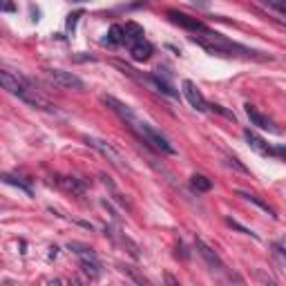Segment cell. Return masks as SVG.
Instances as JSON below:
<instances>
[{
    "instance_id": "14",
    "label": "cell",
    "mask_w": 286,
    "mask_h": 286,
    "mask_svg": "<svg viewBox=\"0 0 286 286\" xmlns=\"http://www.w3.org/2000/svg\"><path fill=\"white\" fill-rule=\"evenodd\" d=\"M237 195H239V197H244V199H246V201H250V204H255V206H257V208H262L264 213H268V214H271L273 219H277L275 210H273L271 206L266 204V201H262V199H259L257 195H250V192H244V190H239V192H237Z\"/></svg>"
},
{
    "instance_id": "20",
    "label": "cell",
    "mask_w": 286,
    "mask_h": 286,
    "mask_svg": "<svg viewBox=\"0 0 286 286\" xmlns=\"http://www.w3.org/2000/svg\"><path fill=\"white\" fill-rule=\"evenodd\" d=\"M228 165H232V168H237V170H239V172H248V168H246V165L244 163H241V161L239 159H237V156H228Z\"/></svg>"
},
{
    "instance_id": "15",
    "label": "cell",
    "mask_w": 286,
    "mask_h": 286,
    "mask_svg": "<svg viewBox=\"0 0 286 286\" xmlns=\"http://www.w3.org/2000/svg\"><path fill=\"white\" fill-rule=\"evenodd\" d=\"M150 80H152V83L156 85V89H159L161 94H168V96H172V98H174V96H179V92H177V89H174L172 85H170V83H168V80H165V78H161L159 74H154V76H152Z\"/></svg>"
},
{
    "instance_id": "6",
    "label": "cell",
    "mask_w": 286,
    "mask_h": 286,
    "mask_svg": "<svg viewBox=\"0 0 286 286\" xmlns=\"http://www.w3.org/2000/svg\"><path fill=\"white\" fill-rule=\"evenodd\" d=\"M181 87H183V94H186L188 103H190L195 110H199V112H206V110H208V103H206L204 94L197 89V85L192 83V80H183Z\"/></svg>"
},
{
    "instance_id": "23",
    "label": "cell",
    "mask_w": 286,
    "mask_h": 286,
    "mask_svg": "<svg viewBox=\"0 0 286 286\" xmlns=\"http://www.w3.org/2000/svg\"><path fill=\"white\" fill-rule=\"evenodd\" d=\"M210 107H213V110H214V112H219V114H223V116H226V119L235 121V114H232V112H226V110H223V107H221V105H210Z\"/></svg>"
},
{
    "instance_id": "10",
    "label": "cell",
    "mask_w": 286,
    "mask_h": 286,
    "mask_svg": "<svg viewBox=\"0 0 286 286\" xmlns=\"http://www.w3.org/2000/svg\"><path fill=\"white\" fill-rule=\"evenodd\" d=\"M244 139L248 141L250 150H255L257 154H262V156H275V147H271L262 137H257L253 130H244Z\"/></svg>"
},
{
    "instance_id": "21",
    "label": "cell",
    "mask_w": 286,
    "mask_h": 286,
    "mask_svg": "<svg viewBox=\"0 0 286 286\" xmlns=\"http://www.w3.org/2000/svg\"><path fill=\"white\" fill-rule=\"evenodd\" d=\"M228 226L237 228V230H239V232H244V235H250V237H253V239H257V235H255V232H253V230H248V228H244V226H241V223L232 221V219H228Z\"/></svg>"
},
{
    "instance_id": "22",
    "label": "cell",
    "mask_w": 286,
    "mask_h": 286,
    "mask_svg": "<svg viewBox=\"0 0 286 286\" xmlns=\"http://www.w3.org/2000/svg\"><path fill=\"white\" fill-rule=\"evenodd\" d=\"M177 255L183 259V262H188V259H190V253H188V250H186V246H183V241H179V246H177Z\"/></svg>"
},
{
    "instance_id": "3",
    "label": "cell",
    "mask_w": 286,
    "mask_h": 286,
    "mask_svg": "<svg viewBox=\"0 0 286 286\" xmlns=\"http://www.w3.org/2000/svg\"><path fill=\"white\" fill-rule=\"evenodd\" d=\"M195 246H197V253L204 257V262L208 264V268L213 273H226V266H223V262H221V257H219L217 253H214L213 248H210L208 244H206L204 239H199L197 237V241H195Z\"/></svg>"
},
{
    "instance_id": "11",
    "label": "cell",
    "mask_w": 286,
    "mask_h": 286,
    "mask_svg": "<svg viewBox=\"0 0 286 286\" xmlns=\"http://www.w3.org/2000/svg\"><path fill=\"white\" fill-rule=\"evenodd\" d=\"M130 54H132L134 61H147V58L152 56V45L147 43V40H139V43H134L132 47H130Z\"/></svg>"
},
{
    "instance_id": "29",
    "label": "cell",
    "mask_w": 286,
    "mask_h": 286,
    "mask_svg": "<svg viewBox=\"0 0 286 286\" xmlns=\"http://www.w3.org/2000/svg\"><path fill=\"white\" fill-rule=\"evenodd\" d=\"M76 2H80V0H76Z\"/></svg>"
},
{
    "instance_id": "8",
    "label": "cell",
    "mask_w": 286,
    "mask_h": 286,
    "mask_svg": "<svg viewBox=\"0 0 286 286\" xmlns=\"http://www.w3.org/2000/svg\"><path fill=\"white\" fill-rule=\"evenodd\" d=\"M168 18H170L172 22H177V25L186 27V29H192V31H204V29H208V27H206L201 20H197V18H190L188 13L177 11V9H170V11H168Z\"/></svg>"
},
{
    "instance_id": "5",
    "label": "cell",
    "mask_w": 286,
    "mask_h": 286,
    "mask_svg": "<svg viewBox=\"0 0 286 286\" xmlns=\"http://www.w3.org/2000/svg\"><path fill=\"white\" fill-rule=\"evenodd\" d=\"M103 103H105V105L110 107L112 112H116V114H119L121 119H123L128 125L132 123V121H137V119H139V116H137V112H134L130 105H125V103H121L119 98H114V96H107V94H105V96H103Z\"/></svg>"
},
{
    "instance_id": "12",
    "label": "cell",
    "mask_w": 286,
    "mask_h": 286,
    "mask_svg": "<svg viewBox=\"0 0 286 286\" xmlns=\"http://www.w3.org/2000/svg\"><path fill=\"white\" fill-rule=\"evenodd\" d=\"M123 34H125V43L134 45V43H139V40H143L145 31H143V27H141V25H137V22H125Z\"/></svg>"
},
{
    "instance_id": "24",
    "label": "cell",
    "mask_w": 286,
    "mask_h": 286,
    "mask_svg": "<svg viewBox=\"0 0 286 286\" xmlns=\"http://www.w3.org/2000/svg\"><path fill=\"white\" fill-rule=\"evenodd\" d=\"M80 16V11L78 13H70V16H67V29H74L76 27V18Z\"/></svg>"
},
{
    "instance_id": "18",
    "label": "cell",
    "mask_w": 286,
    "mask_h": 286,
    "mask_svg": "<svg viewBox=\"0 0 286 286\" xmlns=\"http://www.w3.org/2000/svg\"><path fill=\"white\" fill-rule=\"evenodd\" d=\"M268 9H273L275 13H280L282 20L286 22V0H262Z\"/></svg>"
},
{
    "instance_id": "1",
    "label": "cell",
    "mask_w": 286,
    "mask_h": 286,
    "mask_svg": "<svg viewBox=\"0 0 286 286\" xmlns=\"http://www.w3.org/2000/svg\"><path fill=\"white\" fill-rule=\"evenodd\" d=\"M195 43H199L201 47L206 49L208 54H217V56H244V58H257V61H273L271 54H262V52H255L250 47H244L239 43H232V40L223 38L221 34L217 31H210V29H204L195 36H192Z\"/></svg>"
},
{
    "instance_id": "26",
    "label": "cell",
    "mask_w": 286,
    "mask_h": 286,
    "mask_svg": "<svg viewBox=\"0 0 286 286\" xmlns=\"http://www.w3.org/2000/svg\"><path fill=\"white\" fill-rule=\"evenodd\" d=\"M275 250H280L282 255H286V237H282V239L277 241V244H275Z\"/></svg>"
},
{
    "instance_id": "17",
    "label": "cell",
    "mask_w": 286,
    "mask_h": 286,
    "mask_svg": "<svg viewBox=\"0 0 286 286\" xmlns=\"http://www.w3.org/2000/svg\"><path fill=\"white\" fill-rule=\"evenodd\" d=\"M105 43H110V45H121V43H125L123 27H119V25H112V27H110V31H107V38H105Z\"/></svg>"
},
{
    "instance_id": "28",
    "label": "cell",
    "mask_w": 286,
    "mask_h": 286,
    "mask_svg": "<svg viewBox=\"0 0 286 286\" xmlns=\"http://www.w3.org/2000/svg\"><path fill=\"white\" fill-rule=\"evenodd\" d=\"M275 156H282V159H286V147H284V145H277V147H275Z\"/></svg>"
},
{
    "instance_id": "7",
    "label": "cell",
    "mask_w": 286,
    "mask_h": 286,
    "mask_svg": "<svg viewBox=\"0 0 286 286\" xmlns=\"http://www.w3.org/2000/svg\"><path fill=\"white\" fill-rule=\"evenodd\" d=\"M83 141L87 143L89 147H94V150H98L103 156H107V159H110L112 163H116V165L121 163V154H119V152H116L114 147H112L107 141H103V139H96V137H83Z\"/></svg>"
},
{
    "instance_id": "25",
    "label": "cell",
    "mask_w": 286,
    "mask_h": 286,
    "mask_svg": "<svg viewBox=\"0 0 286 286\" xmlns=\"http://www.w3.org/2000/svg\"><path fill=\"white\" fill-rule=\"evenodd\" d=\"M2 11H7V13L16 11V4H13L11 0H2Z\"/></svg>"
},
{
    "instance_id": "13",
    "label": "cell",
    "mask_w": 286,
    "mask_h": 286,
    "mask_svg": "<svg viewBox=\"0 0 286 286\" xmlns=\"http://www.w3.org/2000/svg\"><path fill=\"white\" fill-rule=\"evenodd\" d=\"M58 183H61L65 190H70V192H74V195H85V186L78 181V179H74V177H58Z\"/></svg>"
},
{
    "instance_id": "2",
    "label": "cell",
    "mask_w": 286,
    "mask_h": 286,
    "mask_svg": "<svg viewBox=\"0 0 286 286\" xmlns=\"http://www.w3.org/2000/svg\"><path fill=\"white\" fill-rule=\"evenodd\" d=\"M130 130H132V132H137L139 139H143L145 143H150L154 150L165 152V154H174V147L170 145V141H168V139H165L156 128H152L150 123H145V121L137 119V121H132V123H130Z\"/></svg>"
},
{
    "instance_id": "16",
    "label": "cell",
    "mask_w": 286,
    "mask_h": 286,
    "mask_svg": "<svg viewBox=\"0 0 286 286\" xmlns=\"http://www.w3.org/2000/svg\"><path fill=\"white\" fill-rule=\"evenodd\" d=\"M190 186L195 188L197 192H208L210 188H213V181H210L208 177H204V174H192V177H190Z\"/></svg>"
},
{
    "instance_id": "27",
    "label": "cell",
    "mask_w": 286,
    "mask_h": 286,
    "mask_svg": "<svg viewBox=\"0 0 286 286\" xmlns=\"http://www.w3.org/2000/svg\"><path fill=\"white\" fill-rule=\"evenodd\" d=\"M192 4H197V7H201V9H208L210 7V0H190Z\"/></svg>"
},
{
    "instance_id": "9",
    "label": "cell",
    "mask_w": 286,
    "mask_h": 286,
    "mask_svg": "<svg viewBox=\"0 0 286 286\" xmlns=\"http://www.w3.org/2000/svg\"><path fill=\"white\" fill-rule=\"evenodd\" d=\"M246 114H248L253 125H257V128H262V130H268V132H273V134H280V128H275L273 121L268 119V116H264L262 112H259L257 107H253L250 103H246Z\"/></svg>"
},
{
    "instance_id": "19",
    "label": "cell",
    "mask_w": 286,
    "mask_h": 286,
    "mask_svg": "<svg viewBox=\"0 0 286 286\" xmlns=\"http://www.w3.org/2000/svg\"><path fill=\"white\" fill-rule=\"evenodd\" d=\"M2 181H4V183H9V186H16L18 190L27 192V195H31V188L27 186V183H22L18 177H11V174H2Z\"/></svg>"
},
{
    "instance_id": "4",
    "label": "cell",
    "mask_w": 286,
    "mask_h": 286,
    "mask_svg": "<svg viewBox=\"0 0 286 286\" xmlns=\"http://www.w3.org/2000/svg\"><path fill=\"white\" fill-rule=\"evenodd\" d=\"M47 76L56 85L67 87V89H83L85 87V83L78 78V76L72 74V72H65V70H47Z\"/></svg>"
}]
</instances>
